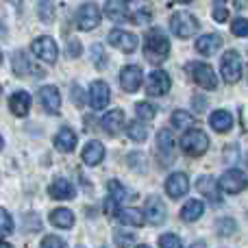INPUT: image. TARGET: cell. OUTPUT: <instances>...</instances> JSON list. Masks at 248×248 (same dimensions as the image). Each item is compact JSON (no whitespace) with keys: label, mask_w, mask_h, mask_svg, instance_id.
I'll return each mask as SVG.
<instances>
[{"label":"cell","mask_w":248,"mask_h":248,"mask_svg":"<svg viewBox=\"0 0 248 248\" xmlns=\"http://www.w3.org/2000/svg\"><path fill=\"white\" fill-rule=\"evenodd\" d=\"M246 185H248V176L242 170L224 172V174L220 176V181H218V187L222 189V192H227V194L242 192V189H246Z\"/></svg>","instance_id":"cell-7"},{"label":"cell","mask_w":248,"mask_h":248,"mask_svg":"<svg viewBox=\"0 0 248 248\" xmlns=\"http://www.w3.org/2000/svg\"><path fill=\"white\" fill-rule=\"evenodd\" d=\"M231 29L237 37H248V20L246 17H235V22H233Z\"/></svg>","instance_id":"cell-37"},{"label":"cell","mask_w":248,"mask_h":248,"mask_svg":"<svg viewBox=\"0 0 248 248\" xmlns=\"http://www.w3.org/2000/svg\"><path fill=\"white\" fill-rule=\"evenodd\" d=\"M237 231V224H235V220H231V218H222V220H218V233L220 235H233V233Z\"/></svg>","instance_id":"cell-36"},{"label":"cell","mask_w":248,"mask_h":248,"mask_svg":"<svg viewBox=\"0 0 248 248\" xmlns=\"http://www.w3.org/2000/svg\"><path fill=\"white\" fill-rule=\"evenodd\" d=\"M39 17H42L44 22H52V4L50 2L39 4Z\"/></svg>","instance_id":"cell-41"},{"label":"cell","mask_w":248,"mask_h":248,"mask_svg":"<svg viewBox=\"0 0 248 248\" xmlns=\"http://www.w3.org/2000/svg\"><path fill=\"white\" fill-rule=\"evenodd\" d=\"M118 216H120L122 224H126V227H141L144 224V214L135 207H126V209L118 211Z\"/></svg>","instance_id":"cell-28"},{"label":"cell","mask_w":248,"mask_h":248,"mask_svg":"<svg viewBox=\"0 0 248 248\" xmlns=\"http://www.w3.org/2000/svg\"><path fill=\"white\" fill-rule=\"evenodd\" d=\"M159 246L161 248H183V242H181V237L174 235V233H166V235L159 237Z\"/></svg>","instance_id":"cell-35"},{"label":"cell","mask_w":248,"mask_h":248,"mask_svg":"<svg viewBox=\"0 0 248 248\" xmlns=\"http://www.w3.org/2000/svg\"><path fill=\"white\" fill-rule=\"evenodd\" d=\"M13 233V218L7 209H0V235Z\"/></svg>","instance_id":"cell-34"},{"label":"cell","mask_w":248,"mask_h":248,"mask_svg":"<svg viewBox=\"0 0 248 248\" xmlns=\"http://www.w3.org/2000/svg\"><path fill=\"white\" fill-rule=\"evenodd\" d=\"M170 29H172V33H174L176 37L189 39V37L196 35L198 22H196V17H194L192 13H174L172 20H170Z\"/></svg>","instance_id":"cell-3"},{"label":"cell","mask_w":248,"mask_h":248,"mask_svg":"<svg viewBox=\"0 0 248 248\" xmlns=\"http://www.w3.org/2000/svg\"><path fill=\"white\" fill-rule=\"evenodd\" d=\"M189 248H207V244H205V242H196V244H192Z\"/></svg>","instance_id":"cell-46"},{"label":"cell","mask_w":248,"mask_h":248,"mask_svg":"<svg viewBox=\"0 0 248 248\" xmlns=\"http://www.w3.org/2000/svg\"><path fill=\"white\" fill-rule=\"evenodd\" d=\"M120 85L124 92H137L141 85V70L137 65H124L120 72Z\"/></svg>","instance_id":"cell-13"},{"label":"cell","mask_w":248,"mask_h":248,"mask_svg":"<svg viewBox=\"0 0 248 248\" xmlns=\"http://www.w3.org/2000/svg\"><path fill=\"white\" fill-rule=\"evenodd\" d=\"M192 122H194V118L189 116L187 111H174L172 113V124H174L176 128H187V126H192Z\"/></svg>","instance_id":"cell-33"},{"label":"cell","mask_w":248,"mask_h":248,"mask_svg":"<svg viewBox=\"0 0 248 248\" xmlns=\"http://www.w3.org/2000/svg\"><path fill=\"white\" fill-rule=\"evenodd\" d=\"M133 242H135L133 233H131V235H124V233H116V244L120 246V248H131V246H133Z\"/></svg>","instance_id":"cell-40"},{"label":"cell","mask_w":248,"mask_h":248,"mask_svg":"<svg viewBox=\"0 0 248 248\" xmlns=\"http://www.w3.org/2000/svg\"><path fill=\"white\" fill-rule=\"evenodd\" d=\"M220 46H222V37L216 35V33L201 35V37L196 39V50L201 52V55H205V57L216 55V52L220 50Z\"/></svg>","instance_id":"cell-15"},{"label":"cell","mask_w":248,"mask_h":248,"mask_svg":"<svg viewBox=\"0 0 248 248\" xmlns=\"http://www.w3.org/2000/svg\"><path fill=\"white\" fill-rule=\"evenodd\" d=\"M181 148H183V153L192 155V157H201L209 148V137L202 131H198V128H189L181 137Z\"/></svg>","instance_id":"cell-2"},{"label":"cell","mask_w":248,"mask_h":248,"mask_svg":"<svg viewBox=\"0 0 248 248\" xmlns=\"http://www.w3.org/2000/svg\"><path fill=\"white\" fill-rule=\"evenodd\" d=\"M189 74L192 78L205 90H216L218 87V77H216L214 68L207 63H189Z\"/></svg>","instance_id":"cell-6"},{"label":"cell","mask_w":248,"mask_h":248,"mask_svg":"<svg viewBox=\"0 0 248 248\" xmlns=\"http://www.w3.org/2000/svg\"><path fill=\"white\" fill-rule=\"evenodd\" d=\"M105 13H107L109 20L124 22V20H128V4L122 2V0H109L105 4Z\"/></svg>","instance_id":"cell-21"},{"label":"cell","mask_w":248,"mask_h":248,"mask_svg":"<svg viewBox=\"0 0 248 248\" xmlns=\"http://www.w3.org/2000/svg\"><path fill=\"white\" fill-rule=\"evenodd\" d=\"M39 248H68L65 246V242L61 240V237L57 235H46L42 240V244H39Z\"/></svg>","instance_id":"cell-38"},{"label":"cell","mask_w":248,"mask_h":248,"mask_svg":"<svg viewBox=\"0 0 248 248\" xmlns=\"http://www.w3.org/2000/svg\"><path fill=\"white\" fill-rule=\"evenodd\" d=\"M202 214H205V205H202L201 201H187L183 205V209H181V218H183L185 222H194V220H198Z\"/></svg>","instance_id":"cell-26"},{"label":"cell","mask_w":248,"mask_h":248,"mask_svg":"<svg viewBox=\"0 0 248 248\" xmlns=\"http://www.w3.org/2000/svg\"><path fill=\"white\" fill-rule=\"evenodd\" d=\"M157 148H159V155H163V159H168V163H170L174 140H172V133L168 131V128H161V131L157 133Z\"/></svg>","instance_id":"cell-23"},{"label":"cell","mask_w":248,"mask_h":248,"mask_svg":"<svg viewBox=\"0 0 248 248\" xmlns=\"http://www.w3.org/2000/svg\"><path fill=\"white\" fill-rule=\"evenodd\" d=\"M0 248H13L11 244H7V242H0Z\"/></svg>","instance_id":"cell-47"},{"label":"cell","mask_w":248,"mask_h":248,"mask_svg":"<svg viewBox=\"0 0 248 248\" xmlns=\"http://www.w3.org/2000/svg\"><path fill=\"white\" fill-rule=\"evenodd\" d=\"M109 98H111V92H109V85L105 81H94L90 87V105L92 109H105L109 105Z\"/></svg>","instance_id":"cell-10"},{"label":"cell","mask_w":248,"mask_h":248,"mask_svg":"<svg viewBox=\"0 0 248 248\" xmlns=\"http://www.w3.org/2000/svg\"><path fill=\"white\" fill-rule=\"evenodd\" d=\"M100 124H103V128L107 133L116 135V133L124 126V111H122V109H113V111H109L107 116L100 120Z\"/></svg>","instance_id":"cell-22"},{"label":"cell","mask_w":248,"mask_h":248,"mask_svg":"<svg viewBox=\"0 0 248 248\" xmlns=\"http://www.w3.org/2000/svg\"><path fill=\"white\" fill-rule=\"evenodd\" d=\"M92 61H94L96 65L105 63V55H103V46H100V44H94V46H92Z\"/></svg>","instance_id":"cell-42"},{"label":"cell","mask_w":248,"mask_h":248,"mask_svg":"<svg viewBox=\"0 0 248 248\" xmlns=\"http://www.w3.org/2000/svg\"><path fill=\"white\" fill-rule=\"evenodd\" d=\"M126 133H128V140L137 141V144H141V141L146 140V126L141 122H133Z\"/></svg>","instance_id":"cell-31"},{"label":"cell","mask_w":248,"mask_h":248,"mask_svg":"<svg viewBox=\"0 0 248 248\" xmlns=\"http://www.w3.org/2000/svg\"><path fill=\"white\" fill-rule=\"evenodd\" d=\"M194 103H196V105H194V109H196V111H205V107H207L205 100H201L198 96H194Z\"/></svg>","instance_id":"cell-45"},{"label":"cell","mask_w":248,"mask_h":248,"mask_svg":"<svg viewBox=\"0 0 248 248\" xmlns=\"http://www.w3.org/2000/svg\"><path fill=\"white\" fill-rule=\"evenodd\" d=\"M137 248H150V246H137Z\"/></svg>","instance_id":"cell-49"},{"label":"cell","mask_w":248,"mask_h":248,"mask_svg":"<svg viewBox=\"0 0 248 248\" xmlns=\"http://www.w3.org/2000/svg\"><path fill=\"white\" fill-rule=\"evenodd\" d=\"M107 39L113 48H118V50L124 52V55H131V52H135V48H137V35L128 33V31H122V29H113Z\"/></svg>","instance_id":"cell-9"},{"label":"cell","mask_w":248,"mask_h":248,"mask_svg":"<svg viewBox=\"0 0 248 248\" xmlns=\"http://www.w3.org/2000/svg\"><path fill=\"white\" fill-rule=\"evenodd\" d=\"M39 100H42L44 109L48 113H59L61 111V94L55 85H46L39 90Z\"/></svg>","instance_id":"cell-12"},{"label":"cell","mask_w":248,"mask_h":248,"mask_svg":"<svg viewBox=\"0 0 248 248\" xmlns=\"http://www.w3.org/2000/svg\"><path fill=\"white\" fill-rule=\"evenodd\" d=\"M100 24V9L94 2L83 4L77 11V26L81 31H94Z\"/></svg>","instance_id":"cell-8"},{"label":"cell","mask_w":248,"mask_h":248,"mask_svg":"<svg viewBox=\"0 0 248 248\" xmlns=\"http://www.w3.org/2000/svg\"><path fill=\"white\" fill-rule=\"evenodd\" d=\"M11 65H13V72L17 74V77H26V74L31 72V61H29V55H26L24 50H17L13 52V59H11Z\"/></svg>","instance_id":"cell-27"},{"label":"cell","mask_w":248,"mask_h":248,"mask_svg":"<svg viewBox=\"0 0 248 248\" xmlns=\"http://www.w3.org/2000/svg\"><path fill=\"white\" fill-rule=\"evenodd\" d=\"M135 113H137V118H140V120H153L155 113H157V109H155V105L146 103V100H140V103H137V107H135Z\"/></svg>","instance_id":"cell-30"},{"label":"cell","mask_w":248,"mask_h":248,"mask_svg":"<svg viewBox=\"0 0 248 248\" xmlns=\"http://www.w3.org/2000/svg\"><path fill=\"white\" fill-rule=\"evenodd\" d=\"M146 218L150 224H161L166 220V207L159 196H150L146 201Z\"/></svg>","instance_id":"cell-17"},{"label":"cell","mask_w":248,"mask_h":248,"mask_svg":"<svg viewBox=\"0 0 248 248\" xmlns=\"http://www.w3.org/2000/svg\"><path fill=\"white\" fill-rule=\"evenodd\" d=\"M216 187H218V183H216L211 176H201V179H198V189H201V192L205 194L209 201L218 202V194H216Z\"/></svg>","instance_id":"cell-29"},{"label":"cell","mask_w":248,"mask_h":248,"mask_svg":"<svg viewBox=\"0 0 248 248\" xmlns=\"http://www.w3.org/2000/svg\"><path fill=\"white\" fill-rule=\"evenodd\" d=\"M222 77H224V81L227 83H237L242 78V59H240V52H235V50H229V52H224V57H222Z\"/></svg>","instance_id":"cell-5"},{"label":"cell","mask_w":248,"mask_h":248,"mask_svg":"<svg viewBox=\"0 0 248 248\" xmlns=\"http://www.w3.org/2000/svg\"><path fill=\"white\" fill-rule=\"evenodd\" d=\"M144 55L150 63H163L170 55V42L161 29H150L144 37Z\"/></svg>","instance_id":"cell-1"},{"label":"cell","mask_w":248,"mask_h":248,"mask_svg":"<svg viewBox=\"0 0 248 248\" xmlns=\"http://www.w3.org/2000/svg\"><path fill=\"white\" fill-rule=\"evenodd\" d=\"M50 196L57 198V201H70V198H74L72 183L65 179H57L55 183L50 185Z\"/></svg>","instance_id":"cell-24"},{"label":"cell","mask_w":248,"mask_h":248,"mask_svg":"<svg viewBox=\"0 0 248 248\" xmlns=\"http://www.w3.org/2000/svg\"><path fill=\"white\" fill-rule=\"evenodd\" d=\"M227 17H229L227 7H224V4H220V2H216L214 4V20L222 24V22H227Z\"/></svg>","instance_id":"cell-39"},{"label":"cell","mask_w":248,"mask_h":248,"mask_svg":"<svg viewBox=\"0 0 248 248\" xmlns=\"http://www.w3.org/2000/svg\"><path fill=\"white\" fill-rule=\"evenodd\" d=\"M103 159H105V146L100 144V141L94 140L83 148V161H85L87 166H98Z\"/></svg>","instance_id":"cell-19"},{"label":"cell","mask_w":248,"mask_h":248,"mask_svg":"<svg viewBox=\"0 0 248 248\" xmlns=\"http://www.w3.org/2000/svg\"><path fill=\"white\" fill-rule=\"evenodd\" d=\"M170 90V77H168L163 70H155L153 74L146 81V92L148 96H163Z\"/></svg>","instance_id":"cell-11"},{"label":"cell","mask_w":248,"mask_h":248,"mask_svg":"<svg viewBox=\"0 0 248 248\" xmlns=\"http://www.w3.org/2000/svg\"><path fill=\"white\" fill-rule=\"evenodd\" d=\"M128 194H126V189L122 187V183H118V181H109V198L111 201H116L118 205H120V201L122 198H126Z\"/></svg>","instance_id":"cell-32"},{"label":"cell","mask_w":248,"mask_h":248,"mask_svg":"<svg viewBox=\"0 0 248 248\" xmlns=\"http://www.w3.org/2000/svg\"><path fill=\"white\" fill-rule=\"evenodd\" d=\"M31 50L35 52L37 59H42L44 63H55L57 57H59V48H57L55 39L44 35V37H37L33 44H31Z\"/></svg>","instance_id":"cell-4"},{"label":"cell","mask_w":248,"mask_h":248,"mask_svg":"<svg viewBox=\"0 0 248 248\" xmlns=\"http://www.w3.org/2000/svg\"><path fill=\"white\" fill-rule=\"evenodd\" d=\"M78 52H81L78 42H70V57H78Z\"/></svg>","instance_id":"cell-44"},{"label":"cell","mask_w":248,"mask_h":248,"mask_svg":"<svg viewBox=\"0 0 248 248\" xmlns=\"http://www.w3.org/2000/svg\"><path fill=\"white\" fill-rule=\"evenodd\" d=\"M189 187V181H187V174L183 172H174L170 179L166 181V192L170 198H181Z\"/></svg>","instance_id":"cell-14"},{"label":"cell","mask_w":248,"mask_h":248,"mask_svg":"<svg viewBox=\"0 0 248 248\" xmlns=\"http://www.w3.org/2000/svg\"><path fill=\"white\" fill-rule=\"evenodd\" d=\"M209 124H211V128H214V131L229 133L233 128V118H231V113H229V111H224V109H218V111L211 113Z\"/></svg>","instance_id":"cell-20"},{"label":"cell","mask_w":248,"mask_h":248,"mask_svg":"<svg viewBox=\"0 0 248 248\" xmlns=\"http://www.w3.org/2000/svg\"><path fill=\"white\" fill-rule=\"evenodd\" d=\"M0 61H2V55H0Z\"/></svg>","instance_id":"cell-50"},{"label":"cell","mask_w":248,"mask_h":248,"mask_svg":"<svg viewBox=\"0 0 248 248\" xmlns=\"http://www.w3.org/2000/svg\"><path fill=\"white\" fill-rule=\"evenodd\" d=\"M9 109H11L13 116L24 118L26 113L31 111V94L29 92H22V90L11 94V98H9Z\"/></svg>","instance_id":"cell-16"},{"label":"cell","mask_w":248,"mask_h":248,"mask_svg":"<svg viewBox=\"0 0 248 248\" xmlns=\"http://www.w3.org/2000/svg\"><path fill=\"white\" fill-rule=\"evenodd\" d=\"M50 222H52V227H57V229H72L74 214L70 209H65V207H61V209H55L50 214Z\"/></svg>","instance_id":"cell-25"},{"label":"cell","mask_w":248,"mask_h":248,"mask_svg":"<svg viewBox=\"0 0 248 248\" xmlns=\"http://www.w3.org/2000/svg\"><path fill=\"white\" fill-rule=\"evenodd\" d=\"M105 214H107V216H116L118 214V202L111 201V198H107V201H105Z\"/></svg>","instance_id":"cell-43"},{"label":"cell","mask_w":248,"mask_h":248,"mask_svg":"<svg viewBox=\"0 0 248 248\" xmlns=\"http://www.w3.org/2000/svg\"><path fill=\"white\" fill-rule=\"evenodd\" d=\"M55 146H57V150H61V153H72V150L77 148V133H74L72 128L63 126L55 135Z\"/></svg>","instance_id":"cell-18"},{"label":"cell","mask_w":248,"mask_h":248,"mask_svg":"<svg viewBox=\"0 0 248 248\" xmlns=\"http://www.w3.org/2000/svg\"><path fill=\"white\" fill-rule=\"evenodd\" d=\"M4 148V140H2V135H0V150Z\"/></svg>","instance_id":"cell-48"}]
</instances>
